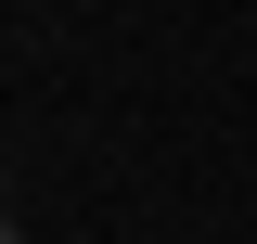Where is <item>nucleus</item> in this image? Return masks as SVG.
Returning <instances> with one entry per match:
<instances>
[{"label": "nucleus", "instance_id": "f257e3e1", "mask_svg": "<svg viewBox=\"0 0 257 244\" xmlns=\"http://www.w3.org/2000/svg\"><path fill=\"white\" fill-rule=\"evenodd\" d=\"M0 244H26V218H13V206H0Z\"/></svg>", "mask_w": 257, "mask_h": 244}, {"label": "nucleus", "instance_id": "f03ea898", "mask_svg": "<svg viewBox=\"0 0 257 244\" xmlns=\"http://www.w3.org/2000/svg\"><path fill=\"white\" fill-rule=\"evenodd\" d=\"M0 206H13V167H0Z\"/></svg>", "mask_w": 257, "mask_h": 244}]
</instances>
